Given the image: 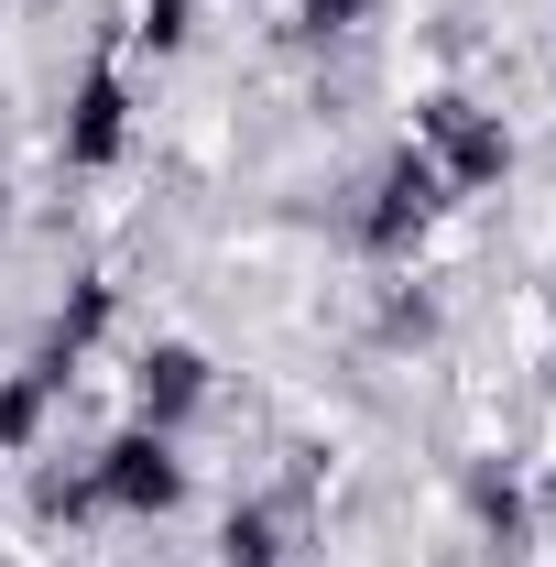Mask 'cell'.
I'll return each mask as SVG.
<instances>
[{"label":"cell","mask_w":556,"mask_h":567,"mask_svg":"<svg viewBox=\"0 0 556 567\" xmlns=\"http://www.w3.org/2000/svg\"><path fill=\"white\" fill-rule=\"evenodd\" d=\"M132 142V99H121V76H87V99H76V132H66V164H110Z\"/></svg>","instance_id":"obj_2"},{"label":"cell","mask_w":556,"mask_h":567,"mask_svg":"<svg viewBox=\"0 0 556 567\" xmlns=\"http://www.w3.org/2000/svg\"><path fill=\"white\" fill-rule=\"evenodd\" d=\"M197 393H208V360H197V350H153V360H142V425H153V436L186 415Z\"/></svg>","instance_id":"obj_3"},{"label":"cell","mask_w":556,"mask_h":567,"mask_svg":"<svg viewBox=\"0 0 556 567\" xmlns=\"http://www.w3.org/2000/svg\"><path fill=\"white\" fill-rule=\"evenodd\" d=\"M99 492L121 502V513H164V502L186 492V470H175V447H164V436L142 425V436H121V447L99 458Z\"/></svg>","instance_id":"obj_1"},{"label":"cell","mask_w":556,"mask_h":567,"mask_svg":"<svg viewBox=\"0 0 556 567\" xmlns=\"http://www.w3.org/2000/svg\"><path fill=\"white\" fill-rule=\"evenodd\" d=\"M371 0H306V33H360Z\"/></svg>","instance_id":"obj_4"}]
</instances>
